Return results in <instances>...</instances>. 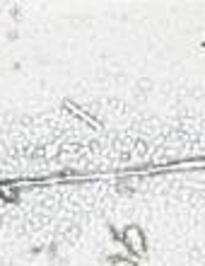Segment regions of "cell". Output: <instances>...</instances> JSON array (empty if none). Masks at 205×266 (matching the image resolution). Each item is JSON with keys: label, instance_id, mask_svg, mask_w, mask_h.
I'll return each instance as SVG.
<instances>
[{"label": "cell", "instance_id": "cell-1", "mask_svg": "<svg viewBox=\"0 0 205 266\" xmlns=\"http://www.w3.org/2000/svg\"><path fill=\"white\" fill-rule=\"evenodd\" d=\"M119 242L128 249L130 254H135V256L147 254V237H145V230H142L140 225H135V223H130V225L123 228Z\"/></svg>", "mask_w": 205, "mask_h": 266}, {"label": "cell", "instance_id": "cell-2", "mask_svg": "<svg viewBox=\"0 0 205 266\" xmlns=\"http://www.w3.org/2000/svg\"><path fill=\"white\" fill-rule=\"evenodd\" d=\"M0 201L3 203H17L20 201V189L12 184H0Z\"/></svg>", "mask_w": 205, "mask_h": 266}, {"label": "cell", "instance_id": "cell-3", "mask_svg": "<svg viewBox=\"0 0 205 266\" xmlns=\"http://www.w3.org/2000/svg\"><path fill=\"white\" fill-rule=\"evenodd\" d=\"M109 266H138V264L130 261L128 256H123V254H111L109 256Z\"/></svg>", "mask_w": 205, "mask_h": 266}, {"label": "cell", "instance_id": "cell-4", "mask_svg": "<svg viewBox=\"0 0 205 266\" xmlns=\"http://www.w3.org/2000/svg\"><path fill=\"white\" fill-rule=\"evenodd\" d=\"M152 87H155V85H152L150 78H140V80H138V90H140V92H150Z\"/></svg>", "mask_w": 205, "mask_h": 266}, {"label": "cell", "instance_id": "cell-5", "mask_svg": "<svg viewBox=\"0 0 205 266\" xmlns=\"http://www.w3.org/2000/svg\"><path fill=\"white\" fill-rule=\"evenodd\" d=\"M0 228H3V215H0Z\"/></svg>", "mask_w": 205, "mask_h": 266}]
</instances>
